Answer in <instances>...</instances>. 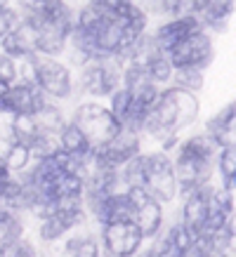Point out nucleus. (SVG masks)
Here are the masks:
<instances>
[{
    "label": "nucleus",
    "mask_w": 236,
    "mask_h": 257,
    "mask_svg": "<svg viewBox=\"0 0 236 257\" xmlns=\"http://www.w3.org/2000/svg\"><path fill=\"white\" fill-rule=\"evenodd\" d=\"M224 229H227L229 236H231V243H236V210H231L227 215V219H224Z\"/></svg>",
    "instance_id": "29"
},
{
    "label": "nucleus",
    "mask_w": 236,
    "mask_h": 257,
    "mask_svg": "<svg viewBox=\"0 0 236 257\" xmlns=\"http://www.w3.org/2000/svg\"><path fill=\"white\" fill-rule=\"evenodd\" d=\"M38 123H36V118L33 113H15L12 116V123H10V135H12V140L15 142H24V144H29V142L38 135Z\"/></svg>",
    "instance_id": "18"
},
{
    "label": "nucleus",
    "mask_w": 236,
    "mask_h": 257,
    "mask_svg": "<svg viewBox=\"0 0 236 257\" xmlns=\"http://www.w3.org/2000/svg\"><path fill=\"white\" fill-rule=\"evenodd\" d=\"M15 238H22V222L15 217V212H10L8 217L0 222V245L15 241Z\"/></svg>",
    "instance_id": "26"
},
{
    "label": "nucleus",
    "mask_w": 236,
    "mask_h": 257,
    "mask_svg": "<svg viewBox=\"0 0 236 257\" xmlns=\"http://www.w3.org/2000/svg\"><path fill=\"white\" fill-rule=\"evenodd\" d=\"M36 38H38V31L36 26H31L24 19H17L3 38H0V45H3V52L12 59H22V57L36 55Z\"/></svg>",
    "instance_id": "9"
},
{
    "label": "nucleus",
    "mask_w": 236,
    "mask_h": 257,
    "mask_svg": "<svg viewBox=\"0 0 236 257\" xmlns=\"http://www.w3.org/2000/svg\"><path fill=\"white\" fill-rule=\"evenodd\" d=\"M33 118H36V123H38V130L40 133H50V135H59L64 125V118L59 113L57 106H52L50 101H45L38 111H33Z\"/></svg>",
    "instance_id": "19"
},
{
    "label": "nucleus",
    "mask_w": 236,
    "mask_h": 257,
    "mask_svg": "<svg viewBox=\"0 0 236 257\" xmlns=\"http://www.w3.org/2000/svg\"><path fill=\"white\" fill-rule=\"evenodd\" d=\"M36 85L52 99H66L73 90L69 69L47 55H36Z\"/></svg>",
    "instance_id": "6"
},
{
    "label": "nucleus",
    "mask_w": 236,
    "mask_h": 257,
    "mask_svg": "<svg viewBox=\"0 0 236 257\" xmlns=\"http://www.w3.org/2000/svg\"><path fill=\"white\" fill-rule=\"evenodd\" d=\"M217 165H220V175L224 182V189H231L236 184V147L227 144L222 147L220 156H217Z\"/></svg>",
    "instance_id": "21"
},
{
    "label": "nucleus",
    "mask_w": 236,
    "mask_h": 257,
    "mask_svg": "<svg viewBox=\"0 0 236 257\" xmlns=\"http://www.w3.org/2000/svg\"><path fill=\"white\" fill-rule=\"evenodd\" d=\"M0 80L3 83H15L17 80V64L12 57H8L5 52L0 55Z\"/></svg>",
    "instance_id": "27"
},
{
    "label": "nucleus",
    "mask_w": 236,
    "mask_h": 257,
    "mask_svg": "<svg viewBox=\"0 0 236 257\" xmlns=\"http://www.w3.org/2000/svg\"><path fill=\"white\" fill-rule=\"evenodd\" d=\"M17 19H19V12H15V10H10V8H0V38L12 29V24Z\"/></svg>",
    "instance_id": "28"
},
{
    "label": "nucleus",
    "mask_w": 236,
    "mask_h": 257,
    "mask_svg": "<svg viewBox=\"0 0 236 257\" xmlns=\"http://www.w3.org/2000/svg\"><path fill=\"white\" fill-rule=\"evenodd\" d=\"M102 241L104 250L113 257H128L140 250L144 236L135 222H106L102 224Z\"/></svg>",
    "instance_id": "7"
},
{
    "label": "nucleus",
    "mask_w": 236,
    "mask_h": 257,
    "mask_svg": "<svg viewBox=\"0 0 236 257\" xmlns=\"http://www.w3.org/2000/svg\"><path fill=\"white\" fill-rule=\"evenodd\" d=\"M10 85H12V83H3V80H0V99H3V97H5V94H8Z\"/></svg>",
    "instance_id": "33"
},
{
    "label": "nucleus",
    "mask_w": 236,
    "mask_h": 257,
    "mask_svg": "<svg viewBox=\"0 0 236 257\" xmlns=\"http://www.w3.org/2000/svg\"><path fill=\"white\" fill-rule=\"evenodd\" d=\"M144 71H147V76H149L154 83H168V80L173 78V62H170V57H168V52H163V50H156L154 55H151V59L147 62V66H144Z\"/></svg>",
    "instance_id": "17"
},
{
    "label": "nucleus",
    "mask_w": 236,
    "mask_h": 257,
    "mask_svg": "<svg viewBox=\"0 0 236 257\" xmlns=\"http://www.w3.org/2000/svg\"><path fill=\"white\" fill-rule=\"evenodd\" d=\"M8 215H10V210H5V208H0V222H3V219L8 217Z\"/></svg>",
    "instance_id": "34"
},
{
    "label": "nucleus",
    "mask_w": 236,
    "mask_h": 257,
    "mask_svg": "<svg viewBox=\"0 0 236 257\" xmlns=\"http://www.w3.org/2000/svg\"><path fill=\"white\" fill-rule=\"evenodd\" d=\"M12 135H10V137H0V161H3V158H5V154H8V149L12 147Z\"/></svg>",
    "instance_id": "32"
},
{
    "label": "nucleus",
    "mask_w": 236,
    "mask_h": 257,
    "mask_svg": "<svg viewBox=\"0 0 236 257\" xmlns=\"http://www.w3.org/2000/svg\"><path fill=\"white\" fill-rule=\"evenodd\" d=\"M90 3H97V5H102V8H121V5H126V3H130V0H90Z\"/></svg>",
    "instance_id": "31"
},
{
    "label": "nucleus",
    "mask_w": 236,
    "mask_h": 257,
    "mask_svg": "<svg viewBox=\"0 0 236 257\" xmlns=\"http://www.w3.org/2000/svg\"><path fill=\"white\" fill-rule=\"evenodd\" d=\"M64 10H69L64 0H19V19L29 22L36 29L47 19L62 15Z\"/></svg>",
    "instance_id": "13"
},
{
    "label": "nucleus",
    "mask_w": 236,
    "mask_h": 257,
    "mask_svg": "<svg viewBox=\"0 0 236 257\" xmlns=\"http://www.w3.org/2000/svg\"><path fill=\"white\" fill-rule=\"evenodd\" d=\"M144 187L156 201H173L177 194V179H175L173 161L165 151H156L144 156Z\"/></svg>",
    "instance_id": "5"
},
{
    "label": "nucleus",
    "mask_w": 236,
    "mask_h": 257,
    "mask_svg": "<svg viewBox=\"0 0 236 257\" xmlns=\"http://www.w3.org/2000/svg\"><path fill=\"white\" fill-rule=\"evenodd\" d=\"M45 101H50L43 90L33 83H17V85H10L8 94L0 99V113H33L38 111Z\"/></svg>",
    "instance_id": "8"
},
{
    "label": "nucleus",
    "mask_w": 236,
    "mask_h": 257,
    "mask_svg": "<svg viewBox=\"0 0 236 257\" xmlns=\"http://www.w3.org/2000/svg\"><path fill=\"white\" fill-rule=\"evenodd\" d=\"M73 123L85 133V137L90 140L92 147H102V144L113 140L123 130V123L111 113V109L99 106V104H83V106H78L76 116H73Z\"/></svg>",
    "instance_id": "2"
},
{
    "label": "nucleus",
    "mask_w": 236,
    "mask_h": 257,
    "mask_svg": "<svg viewBox=\"0 0 236 257\" xmlns=\"http://www.w3.org/2000/svg\"><path fill=\"white\" fill-rule=\"evenodd\" d=\"M83 219V208H73V210H55L43 217L40 224V238L43 241H57L64 234H69L76 224Z\"/></svg>",
    "instance_id": "12"
},
{
    "label": "nucleus",
    "mask_w": 236,
    "mask_h": 257,
    "mask_svg": "<svg viewBox=\"0 0 236 257\" xmlns=\"http://www.w3.org/2000/svg\"><path fill=\"white\" fill-rule=\"evenodd\" d=\"M173 78L177 87H184L189 92H196L203 87V71L201 69H175Z\"/></svg>",
    "instance_id": "23"
},
{
    "label": "nucleus",
    "mask_w": 236,
    "mask_h": 257,
    "mask_svg": "<svg viewBox=\"0 0 236 257\" xmlns=\"http://www.w3.org/2000/svg\"><path fill=\"white\" fill-rule=\"evenodd\" d=\"M109 97H111V106H109L111 113H113V116L123 123V120H126V116H128V111H130V104H133V94L128 92L123 85H118L116 90L109 94Z\"/></svg>",
    "instance_id": "24"
},
{
    "label": "nucleus",
    "mask_w": 236,
    "mask_h": 257,
    "mask_svg": "<svg viewBox=\"0 0 236 257\" xmlns=\"http://www.w3.org/2000/svg\"><path fill=\"white\" fill-rule=\"evenodd\" d=\"M203 24H201V17L198 15H182V17H173L168 24L163 26H158V31L151 36V40L156 43L158 50H163L168 52L173 45H177L182 38H187L191 31H196L201 29Z\"/></svg>",
    "instance_id": "10"
},
{
    "label": "nucleus",
    "mask_w": 236,
    "mask_h": 257,
    "mask_svg": "<svg viewBox=\"0 0 236 257\" xmlns=\"http://www.w3.org/2000/svg\"><path fill=\"white\" fill-rule=\"evenodd\" d=\"M29 161H31V149H29V144H24V142H12V147L8 149V154L3 158V163H5V168L10 172L26 170Z\"/></svg>",
    "instance_id": "20"
},
{
    "label": "nucleus",
    "mask_w": 236,
    "mask_h": 257,
    "mask_svg": "<svg viewBox=\"0 0 236 257\" xmlns=\"http://www.w3.org/2000/svg\"><path fill=\"white\" fill-rule=\"evenodd\" d=\"M205 0H161L158 8L170 17H182V15H198L203 10Z\"/></svg>",
    "instance_id": "22"
},
{
    "label": "nucleus",
    "mask_w": 236,
    "mask_h": 257,
    "mask_svg": "<svg viewBox=\"0 0 236 257\" xmlns=\"http://www.w3.org/2000/svg\"><path fill=\"white\" fill-rule=\"evenodd\" d=\"M198 116V101L194 92L184 87H168L158 92V99L147 113L144 127L156 140H175L184 125H189Z\"/></svg>",
    "instance_id": "1"
},
{
    "label": "nucleus",
    "mask_w": 236,
    "mask_h": 257,
    "mask_svg": "<svg viewBox=\"0 0 236 257\" xmlns=\"http://www.w3.org/2000/svg\"><path fill=\"white\" fill-rule=\"evenodd\" d=\"M133 222L137 224L140 234L144 238H154V236L161 231V224H163V208H161V201H156L154 196L147 198V201L135 208Z\"/></svg>",
    "instance_id": "14"
},
{
    "label": "nucleus",
    "mask_w": 236,
    "mask_h": 257,
    "mask_svg": "<svg viewBox=\"0 0 236 257\" xmlns=\"http://www.w3.org/2000/svg\"><path fill=\"white\" fill-rule=\"evenodd\" d=\"M236 0H205L203 10L198 12L203 29H215V31H224L229 24V17L234 15Z\"/></svg>",
    "instance_id": "15"
},
{
    "label": "nucleus",
    "mask_w": 236,
    "mask_h": 257,
    "mask_svg": "<svg viewBox=\"0 0 236 257\" xmlns=\"http://www.w3.org/2000/svg\"><path fill=\"white\" fill-rule=\"evenodd\" d=\"M168 57L175 69H201L203 71L212 62V40L205 29L191 31L187 38H182L177 45L168 50Z\"/></svg>",
    "instance_id": "4"
},
{
    "label": "nucleus",
    "mask_w": 236,
    "mask_h": 257,
    "mask_svg": "<svg viewBox=\"0 0 236 257\" xmlns=\"http://www.w3.org/2000/svg\"><path fill=\"white\" fill-rule=\"evenodd\" d=\"M57 140H59V149L71 154V156H78V158H87L92 154V144L90 140L85 137V133L80 130L78 125L73 123H64L59 135H57Z\"/></svg>",
    "instance_id": "16"
},
{
    "label": "nucleus",
    "mask_w": 236,
    "mask_h": 257,
    "mask_svg": "<svg viewBox=\"0 0 236 257\" xmlns=\"http://www.w3.org/2000/svg\"><path fill=\"white\" fill-rule=\"evenodd\" d=\"M121 59L118 57H94L83 62V87L85 92L94 94V97H109L123 78V69H121Z\"/></svg>",
    "instance_id": "3"
},
{
    "label": "nucleus",
    "mask_w": 236,
    "mask_h": 257,
    "mask_svg": "<svg viewBox=\"0 0 236 257\" xmlns=\"http://www.w3.org/2000/svg\"><path fill=\"white\" fill-rule=\"evenodd\" d=\"M0 8H8V0H0Z\"/></svg>",
    "instance_id": "35"
},
{
    "label": "nucleus",
    "mask_w": 236,
    "mask_h": 257,
    "mask_svg": "<svg viewBox=\"0 0 236 257\" xmlns=\"http://www.w3.org/2000/svg\"><path fill=\"white\" fill-rule=\"evenodd\" d=\"M12 179V172L5 168V163L0 161V196H3V191H5V187H8V182Z\"/></svg>",
    "instance_id": "30"
},
{
    "label": "nucleus",
    "mask_w": 236,
    "mask_h": 257,
    "mask_svg": "<svg viewBox=\"0 0 236 257\" xmlns=\"http://www.w3.org/2000/svg\"><path fill=\"white\" fill-rule=\"evenodd\" d=\"M66 252H71V255H76V257H97L99 255V248H97L94 238H90V236H78V238H71L69 241Z\"/></svg>",
    "instance_id": "25"
},
{
    "label": "nucleus",
    "mask_w": 236,
    "mask_h": 257,
    "mask_svg": "<svg viewBox=\"0 0 236 257\" xmlns=\"http://www.w3.org/2000/svg\"><path fill=\"white\" fill-rule=\"evenodd\" d=\"M210 191H212L210 184H201L198 189L189 191L187 196H182V198H184L182 222H184L194 234H198V231L203 229L205 219H208V212H210Z\"/></svg>",
    "instance_id": "11"
}]
</instances>
